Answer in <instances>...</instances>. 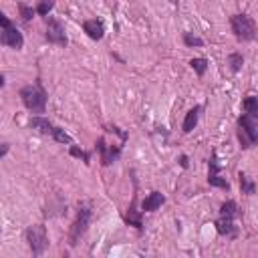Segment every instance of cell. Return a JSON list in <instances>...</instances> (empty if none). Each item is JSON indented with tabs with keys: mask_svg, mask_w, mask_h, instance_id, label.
Masks as SVG:
<instances>
[{
	"mask_svg": "<svg viewBox=\"0 0 258 258\" xmlns=\"http://www.w3.org/2000/svg\"><path fill=\"white\" fill-rule=\"evenodd\" d=\"M238 141L242 149H250L258 141V115L244 111L238 117Z\"/></svg>",
	"mask_w": 258,
	"mask_h": 258,
	"instance_id": "obj_1",
	"label": "cell"
},
{
	"mask_svg": "<svg viewBox=\"0 0 258 258\" xmlns=\"http://www.w3.org/2000/svg\"><path fill=\"white\" fill-rule=\"evenodd\" d=\"M238 214V206L234 200H228L220 206V218L216 220V230L220 236L226 238H236L238 236V228L234 224V218Z\"/></svg>",
	"mask_w": 258,
	"mask_h": 258,
	"instance_id": "obj_2",
	"label": "cell"
},
{
	"mask_svg": "<svg viewBox=\"0 0 258 258\" xmlns=\"http://www.w3.org/2000/svg\"><path fill=\"white\" fill-rule=\"evenodd\" d=\"M20 99H22L24 107L32 113H44L46 111V93H44L40 83L22 87L20 89Z\"/></svg>",
	"mask_w": 258,
	"mask_h": 258,
	"instance_id": "obj_3",
	"label": "cell"
},
{
	"mask_svg": "<svg viewBox=\"0 0 258 258\" xmlns=\"http://www.w3.org/2000/svg\"><path fill=\"white\" fill-rule=\"evenodd\" d=\"M91 216H93V210H91V204L89 202H83L79 204V210H77V218L71 226V234H69V240H71V246H77L79 240L85 236L87 228H89V222H91Z\"/></svg>",
	"mask_w": 258,
	"mask_h": 258,
	"instance_id": "obj_4",
	"label": "cell"
},
{
	"mask_svg": "<svg viewBox=\"0 0 258 258\" xmlns=\"http://www.w3.org/2000/svg\"><path fill=\"white\" fill-rule=\"evenodd\" d=\"M230 28L234 36L242 42H250L256 38V24L248 14H234L230 16Z\"/></svg>",
	"mask_w": 258,
	"mask_h": 258,
	"instance_id": "obj_5",
	"label": "cell"
},
{
	"mask_svg": "<svg viewBox=\"0 0 258 258\" xmlns=\"http://www.w3.org/2000/svg\"><path fill=\"white\" fill-rule=\"evenodd\" d=\"M0 24H2V34H0V42L4 46H10L14 50H20L22 44H24V38H22V32L10 22V18L6 14H0Z\"/></svg>",
	"mask_w": 258,
	"mask_h": 258,
	"instance_id": "obj_6",
	"label": "cell"
},
{
	"mask_svg": "<svg viewBox=\"0 0 258 258\" xmlns=\"http://www.w3.org/2000/svg\"><path fill=\"white\" fill-rule=\"evenodd\" d=\"M24 238L32 250L34 256H40L46 246H48V236H46V228L42 224H34V226H28L26 232H24Z\"/></svg>",
	"mask_w": 258,
	"mask_h": 258,
	"instance_id": "obj_7",
	"label": "cell"
},
{
	"mask_svg": "<svg viewBox=\"0 0 258 258\" xmlns=\"http://www.w3.org/2000/svg\"><path fill=\"white\" fill-rule=\"evenodd\" d=\"M46 40L50 44H58V46H67L69 44V38L64 34V26L54 16H46Z\"/></svg>",
	"mask_w": 258,
	"mask_h": 258,
	"instance_id": "obj_8",
	"label": "cell"
},
{
	"mask_svg": "<svg viewBox=\"0 0 258 258\" xmlns=\"http://www.w3.org/2000/svg\"><path fill=\"white\" fill-rule=\"evenodd\" d=\"M95 145H97V149H99V153H101V163H103V165H111V163H115V161L121 157L123 145H107L105 137H99Z\"/></svg>",
	"mask_w": 258,
	"mask_h": 258,
	"instance_id": "obj_9",
	"label": "cell"
},
{
	"mask_svg": "<svg viewBox=\"0 0 258 258\" xmlns=\"http://www.w3.org/2000/svg\"><path fill=\"white\" fill-rule=\"evenodd\" d=\"M208 165H210V173H208V183L212 185V187H220V189H230V183L220 175V163H218V155L216 153H212V157H210V161H208Z\"/></svg>",
	"mask_w": 258,
	"mask_h": 258,
	"instance_id": "obj_10",
	"label": "cell"
},
{
	"mask_svg": "<svg viewBox=\"0 0 258 258\" xmlns=\"http://www.w3.org/2000/svg\"><path fill=\"white\" fill-rule=\"evenodd\" d=\"M83 30L87 32L89 38L93 40H101L105 36V22L99 20V18H89L83 22Z\"/></svg>",
	"mask_w": 258,
	"mask_h": 258,
	"instance_id": "obj_11",
	"label": "cell"
},
{
	"mask_svg": "<svg viewBox=\"0 0 258 258\" xmlns=\"http://www.w3.org/2000/svg\"><path fill=\"white\" fill-rule=\"evenodd\" d=\"M125 222L129 224V226H135L139 232L143 230V222H141V214H139V210H137V194H133V200H131V206H129V210H127V214H125Z\"/></svg>",
	"mask_w": 258,
	"mask_h": 258,
	"instance_id": "obj_12",
	"label": "cell"
},
{
	"mask_svg": "<svg viewBox=\"0 0 258 258\" xmlns=\"http://www.w3.org/2000/svg\"><path fill=\"white\" fill-rule=\"evenodd\" d=\"M165 204V196L161 191H151L143 202H141V208L143 212H155L157 208H161Z\"/></svg>",
	"mask_w": 258,
	"mask_h": 258,
	"instance_id": "obj_13",
	"label": "cell"
},
{
	"mask_svg": "<svg viewBox=\"0 0 258 258\" xmlns=\"http://www.w3.org/2000/svg\"><path fill=\"white\" fill-rule=\"evenodd\" d=\"M28 125H30L32 129H36V131L44 133V135H52V131H54V125H52V123H50L46 117H42V115L32 117V119L28 121Z\"/></svg>",
	"mask_w": 258,
	"mask_h": 258,
	"instance_id": "obj_14",
	"label": "cell"
},
{
	"mask_svg": "<svg viewBox=\"0 0 258 258\" xmlns=\"http://www.w3.org/2000/svg\"><path fill=\"white\" fill-rule=\"evenodd\" d=\"M200 113H202V107L200 105H196L194 109H189L187 113H185V119H183V125H181V129H183V133H189L196 125H198V119H200Z\"/></svg>",
	"mask_w": 258,
	"mask_h": 258,
	"instance_id": "obj_15",
	"label": "cell"
},
{
	"mask_svg": "<svg viewBox=\"0 0 258 258\" xmlns=\"http://www.w3.org/2000/svg\"><path fill=\"white\" fill-rule=\"evenodd\" d=\"M238 177H240V189H242V194H246V196H252V194H256V183L246 175V173H238Z\"/></svg>",
	"mask_w": 258,
	"mask_h": 258,
	"instance_id": "obj_16",
	"label": "cell"
},
{
	"mask_svg": "<svg viewBox=\"0 0 258 258\" xmlns=\"http://www.w3.org/2000/svg\"><path fill=\"white\" fill-rule=\"evenodd\" d=\"M228 64H230L232 73H238V71L242 69V64H244L242 52H232V54H228Z\"/></svg>",
	"mask_w": 258,
	"mask_h": 258,
	"instance_id": "obj_17",
	"label": "cell"
},
{
	"mask_svg": "<svg viewBox=\"0 0 258 258\" xmlns=\"http://www.w3.org/2000/svg\"><path fill=\"white\" fill-rule=\"evenodd\" d=\"M242 107H244V111H246V113L258 115V97H254V95H248V97L244 99Z\"/></svg>",
	"mask_w": 258,
	"mask_h": 258,
	"instance_id": "obj_18",
	"label": "cell"
},
{
	"mask_svg": "<svg viewBox=\"0 0 258 258\" xmlns=\"http://www.w3.org/2000/svg\"><path fill=\"white\" fill-rule=\"evenodd\" d=\"M189 67L196 71L198 77H204V73L208 71V60L206 58H191L189 60Z\"/></svg>",
	"mask_w": 258,
	"mask_h": 258,
	"instance_id": "obj_19",
	"label": "cell"
},
{
	"mask_svg": "<svg viewBox=\"0 0 258 258\" xmlns=\"http://www.w3.org/2000/svg\"><path fill=\"white\" fill-rule=\"evenodd\" d=\"M52 139L58 141V143H69V145H73L71 135H69L64 129H60V127H54V131H52Z\"/></svg>",
	"mask_w": 258,
	"mask_h": 258,
	"instance_id": "obj_20",
	"label": "cell"
},
{
	"mask_svg": "<svg viewBox=\"0 0 258 258\" xmlns=\"http://www.w3.org/2000/svg\"><path fill=\"white\" fill-rule=\"evenodd\" d=\"M54 8V0H40L36 4V14L40 16H48V12Z\"/></svg>",
	"mask_w": 258,
	"mask_h": 258,
	"instance_id": "obj_21",
	"label": "cell"
},
{
	"mask_svg": "<svg viewBox=\"0 0 258 258\" xmlns=\"http://www.w3.org/2000/svg\"><path fill=\"white\" fill-rule=\"evenodd\" d=\"M18 10H20V16H22V20H24V22H28V20L34 16V12H36V8L26 6L24 2H20V4H18Z\"/></svg>",
	"mask_w": 258,
	"mask_h": 258,
	"instance_id": "obj_22",
	"label": "cell"
},
{
	"mask_svg": "<svg viewBox=\"0 0 258 258\" xmlns=\"http://www.w3.org/2000/svg\"><path fill=\"white\" fill-rule=\"evenodd\" d=\"M183 42H185L187 46H202V44H204V40H202L200 36L191 34V32H183Z\"/></svg>",
	"mask_w": 258,
	"mask_h": 258,
	"instance_id": "obj_23",
	"label": "cell"
},
{
	"mask_svg": "<svg viewBox=\"0 0 258 258\" xmlns=\"http://www.w3.org/2000/svg\"><path fill=\"white\" fill-rule=\"evenodd\" d=\"M71 155H73V157H79V159H83L85 163H89V161H91V155H89L87 151L79 149L77 145H71Z\"/></svg>",
	"mask_w": 258,
	"mask_h": 258,
	"instance_id": "obj_24",
	"label": "cell"
},
{
	"mask_svg": "<svg viewBox=\"0 0 258 258\" xmlns=\"http://www.w3.org/2000/svg\"><path fill=\"white\" fill-rule=\"evenodd\" d=\"M8 149H10V145H8V143H2V153H0V155L4 157V155L8 153Z\"/></svg>",
	"mask_w": 258,
	"mask_h": 258,
	"instance_id": "obj_25",
	"label": "cell"
},
{
	"mask_svg": "<svg viewBox=\"0 0 258 258\" xmlns=\"http://www.w3.org/2000/svg\"><path fill=\"white\" fill-rule=\"evenodd\" d=\"M179 163H181V167H187V157L181 155V157H179Z\"/></svg>",
	"mask_w": 258,
	"mask_h": 258,
	"instance_id": "obj_26",
	"label": "cell"
},
{
	"mask_svg": "<svg viewBox=\"0 0 258 258\" xmlns=\"http://www.w3.org/2000/svg\"><path fill=\"white\" fill-rule=\"evenodd\" d=\"M169 2H177V0H169Z\"/></svg>",
	"mask_w": 258,
	"mask_h": 258,
	"instance_id": "obj_27",
	"label": "cell"
}]
</instances>
